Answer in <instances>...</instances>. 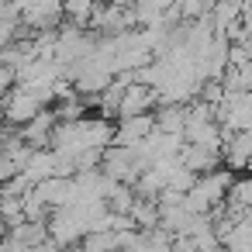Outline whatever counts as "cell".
<instances>
[{
    "instance_id": "1",
    "label": "cell",
    "mask_w": 252,
    "mask_h": 252,
    "mask_svg": "<svg viewBox=\"0 0 252 252\" xmlns=\"http://www.w3.org/2000/svg\"><path fill=\"white\" fill-rule=\"evenodd\" d=\"M156 128V118L152 114H128V118H121V125H118V131L111 135V142L114 145H138L142 138H149V131Z\"/></svg>"
},
{
    "instance_id": "2",
    "label": "cell",
    "mask_w": 252,
    "mask_h": 252,
    "mask_svg": "<svg viewBox=\"0 0 252 252\" xmlns=\"http://www.w3.org/2000/svg\"><path fill=\"white\" fill-rule=\"evenodd\" d=\"M42 107H45V104H42L38 97H32L25 87H18V90H11V97H7V121H11V125H28Z\"/></svg>"
},
{
    "instance_id": "3",
    "label": "cell",
    "mask_w": 252,
    "mask_h": 252,
    "mask_svg": "<svg viewBox=\"0 0 252 252\" xmlns=\"http://www.w3.org/2000/svg\"><path fill=\"white\" fill-rule=\"evenodd\" d=\"M63 11L69 18H76V25H83L94 14V0H63Z\"/></svg>"
},
{
    "instance_id": "4",
    "label": "cell",
    "mask_w": 252,
    "mask_h": 252,
    "mask_svg": "<svg viewBox=\"0 0 252 252\" xmlns=\"http://www.w3.org/2000/svg\"><path fill=\"white\" fill-rule=\"evenodd\" d=\"M97 245H118V231H111V235H87V249H97Z\"/></svg>"
},
{
    "instance_id": "5",
    "label": "cell",
    "mask_w": 252,
    "mask_h": 252,
    "mask_svg": "<svg viewBox=\"0 0 252 252\" xmlns=\"http://www.w3.org/2000/svg\"><path fill=\"white\" fill-rule=\"evenodd\" d=\"M0 235H4V224H0Z\"/></svg>"
}]
</instances>
